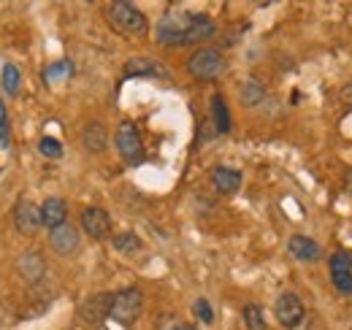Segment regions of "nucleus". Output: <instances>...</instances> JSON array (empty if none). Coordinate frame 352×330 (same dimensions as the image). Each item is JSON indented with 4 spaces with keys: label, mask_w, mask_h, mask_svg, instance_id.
<instances>
[{
    "label": "nucleus",
    "mask_w": 352,
    "mask_h": 330,
    "mask_svg": "<svg viewBox=\"0 0 352 330\" xmlns=\"http://www.w3.org/2000/svg\"><path fill=\"white\" fill-rule=\"evenodd\" d=\"M217 36V22L201 11H166L155 28V41L160 46H190L212 41Z\"/></svg>",
    "instance_id": "f257e3e1"
},
{
    "label": "nucleus",
    "mask_w": 352,
    "mask_h": 330,
    "mask_svg": "<svg viewBox=\"0 0 352 330\" xmlns=\"http://www.w3.org/2000/svg\"><path fill=\"white\" fill-rule=\"evenodd\" d=\"M106 19L111 22L114 30L128 33V36H144L146 28H149L146 16H144L133 3H125V0L109 3V6H106Z\"/></svg>",
    "instance_id": "f03ea898"
},
{
    "label": "nucleus",
    "mask_w": 352,
    "mask_h": 330,
    "mask_svg": "<svg viewBox=\"0 0 352 330\" xmlns=\"http://www.w3.org/2000/svg\"><path fill=\"white\" fill-rule=\"evenodd\" d=\"M187 71L198 82H212V79H217L225 71V57H222L220 49H214V46H201L187 60Z\"/></svg>",
    "instance_id": "7ed1b4c3"
},
{
    "label": "nucleus",
    "mask_w": 352,
    "mask_h": 330,
    "mask_svg": "<svg viewBox=\"0 0 352 330\" xmlns=\"http://www.w3.org/2000/svg\"><path fill=\"white\" fill-rule=\"evenodd\" d=\"M141 309H144V292L138 287H125V289H120V292H114L109 317H111L114 322L131 328L133 322L141 317Z\"/></svg>",
    "instance_id": "20e7f679"
},
{
    "label": "nucleus",
    "mask_w": 352,
    "mask_h": 330,
    "mask_svg": "<svg viewBox=\"0 0 352 330\" xmlns=\"http://www.w3.org/2000/svg\"><path fill=\"white\" fill-rule=\"evenodd\" d=\"M114 144H117L120 157H122L128 165H138L141 160H144V144H141V133H138V127H135L131 120L120 122L117 133H114Z\"/></svg>",
    "instance_id": "39448f33"
},
{
    "label": "nucleus",
    "mask_w": 352,
    "mask_h": 330,
    "mask_svg": "<svg viewBox=\"0 0 352 330\" xmlns=\"http://www.w3.org/2000/svg\"><path fill=\"white\" fill-rule=\"evenodd\" d=\"M274 314H276V322L282 328L296 330L304 325V317H307V309H304V300L296 295V292H282L274 303Z\"/></svg>",
    "instance_id": "423d86ee"
},
{
    "label": "nucleus",
    "mask_w": 352,
    "mask_h": 330,
    "mask_svg": "<svg viewBox=\"0 0 352 330\" xmlns=\"http://www.w3.org/2000/svg\"><path fill=\"white\" fill-rule=\"evenodd\" d=\"M125 79H171L168 68L152 57H131L125 63Z\"/></svg>",
    "instance_id": "0eeeda50"
},
{
    "label": "nucleus",
    "mask_w": 352,
    "mask_h": 330,
    "mask_svg": "<svg viewBox=\"0 0 352 330\" xmlns=\"http://www.w3.org/2000/svg\"><path fill=\"white\" fill-rule=\"evenodd\" d=\"M82 230L87 236H92L95 241L109 239V233H111V217H109V211L100 206H87L82 211Z\"/></svg>",
    "instance_id": "6e6552de"
},
{
    "label": "nucleus",
    "mask_w": 352,
    "mask_h": 330,
    "mask_svg": "<svg viewBox=\"0 0 352 330\" xmlns=\"http://www.w3.org/2000/svg\"><path fill=\"white\" fill-rule=\"evenodd\" d=\"M14 228L19 233H25V236L36 233L41 228V208L36 206L33 201H28V198H19L16 206H14Z\"/></svg>",
    "instance_id": "1a4fd4ad"
},
{
    "label": "nucleus",
    "mask_w": 352,
    "mask_h": 330,
    "mask_svg": "<svg viewBox=\"0 0 352 330\" xmlns=\"http://www.w3.org/2000/svg\"><path fill=\"white\" fill-rule=\"evenodd\" d=\"M49 244H52V249H54L57 254L68 257V254H74V252L79 249V230L65 222V225L49 230Z\"/></svg>",
    "instance_id": "9d476101"
},
{
    "label": "nucleus",
    "mask_w": 352,
    "mask_h": 330,
    "mask_svg": "<svg viewBox=\"0 0 352 330\" xmlns=\"http://www.w3.org/2000/svg\"><path fill=\"white\" fill-rule=\"evenodd\" d=\"M16 271L22 274V279H25V282L36 285V282H41V276L46 274L44 257H41L36 249H28V252H25V254L16 260Z\"/></svg>",
    "instance_id": "9b49d317"
},
{
    "label": "nucleus",
    "mask_w": 352,
    "mask_h": 330,
    "mask_svg": "<svg viewBox=\"0 0 352 330\" xmlns=\"http://www.w3.org/2000/svg\"><path fill=\"white\" fill-rule=\"evenodd\" d=\"M111 300H114V295H111V292L92 295L87 303L82 306V317H85V322L95 325V322L106 320V317H109V311H111Z\"/></svg>",
    "instance_id": "f8f14e48"
},
{
    "label": "nucleus",
    "mask_w": 352,
    "mask_h": 330,
    "mask_svg": "<svg viewBox=\"0 0 352 330\" xmlns=\"http://www.w3.org/2000/svg\"><path fill=\"white\" fill-rule=\"evenodd\" d=\"M65 217H68V204L63 198H46L41 204V225L49 230L65 225Z\"/></svg>",
    "instance_id": "ddd939ff"
},
{
    "label": "nucleus",
    "mask_w": 352,
    "mask_h": 330,
    "mask_svg": "<svg viewBox=\"0 0 352 330\" xmlns=\"http://www.w3.org/2000/svg\"><path fill=\"white\" fill-rule=\"evenodd\" d=\"M212 184L217 187V192H222V195H233L241 187V170H233L228 165H217L212 170Z\"/></svg>",
    "instance_id": "4468645a"
},
{
    "label": "nucleus",
    "mask_w": 352,
    "mask_h": 330,
    "mask_svg": "<svg viewBox=\"0 0 352 330\" xmlns=\"http://www.w3.org/2000/svg\"><path fill=\"white\" fill-rule=\"evenodd\" d=\"M287 249H290V254H293L296 260H301V263H314V260H320V254H322L320 244H317L314 239H309V236H293V239L287 241Z\"/></svg>",
    "instance_id": "2eb2a0df"
},
{
    "label": "nucleus",
    "mask_w": 352,
    "mask_h": 330,
    "mask_svg": "<svg viewBox=\"0 0 352 330\" xmlns=\"http://www.w3.org/2000/svg\"><path fill=\"white\" fill-rule=\"evenodd\" d=\"M82 144H85V149L92 152V155L106 152V146H109L106 127H103L100 122H89L87 127H85V133H82Z\"/></svg>",
    "instance_id": "dca6fc26"
},
{
    "label": "nucleus",
    "mask_w": 352,
    "mask_h": 330,
    "mask_svg": "<svg viewBox=\"0 0 352 330\" xmlns=\"http://www.w3.org/2000/svg\"><path fill=\"white\" fill-rule=\"evenodd\" d=\"M209 111H212L214 130H217L220 135L230 133V111H228V103H225V98H222L220 92H217V95H212V100H209Z\"/></svg>",
    "instance_id": "f3484780"
},
{
    "label": "nucleus",
    "mask_w": 352,
    "mask_h": 330,
    "mask_svg": "<svg viewBox=\"0 0 352 330\" xmlns=\"http://www.w3.org/2000/svg\"><path fill=\"white\" fill-rule=\"evenodd\" d=\"M111 247L117 249V252H122V254H135V252H141V239L131 233V230H125V233H117L114 239H111Z\"/></svg>",
    "instance_id": "a211bd4d"
},
{
    "label": "nucleus",
    "mask_w": 352,
    "mask_h": 330,
    "mask_svg": "<svg viewBox=\"0 0 352 330\" xmlns=\"http://www.w3.org/2000/svg\"><path fill=\"white\" fill-rule=\"evenodd\" d=\"M0 84H3V89H6L8 95H16V92H19L22 76H19V68H16L14 63H6V65H3V71H0Z\"/></svg>",
    "instance_id": "6ab92c4d"
},
{
    "label": "nucleus",
    "mask_w": 352,
    "mask_h": 330,
    "mask_svg": "<svg viewBox=\"0 0 352 330\" xmlns=\"http://www.w3.org/2000/svg\"><path fill=\"white\" fill-rule=\"evenodd\" d=\"M265 100V89L261 82H255V79H247V84L241 87V103L244 106H258V103H263Z\"/></svg>",
    "instance_id": "aec40b11"
},
{
    "label": "nucleus",
    "mask_w": 352,
    "mask_h": 330,
    "mask_svg": "<svg viewBox=\"0 0 352 330\" xmlns=\"http://www.w3.org/2000/svg\"><path fill=\"white\" fill-rule=\"evenodd\" d=\"M74 74V63L71 60H60V63H52L49 68L44 71V79L46 84H54V82H63Z\"/></svg>",
    "instance_id": "412c9836"
},
{
    "label": "nucleus",
    "mask_w": 352,
    "mask_h": 330,
    "mask_svg": "<svg viewBox=\"0 0 352 330\" xmlns=\"http://www.w3.org/2000/svg\"><path fill=\"white\" fill-rule=\"evenodd\" d=\"M241 317H244L247 330H265L263 309H261L258 303H247V306H244V311H241Z\"/></svg>",
    "instance_id": "4be33fe9"
},
{
    "label": "nucleus",
    "mask_w": 352,
    "mask_h": 330,
    "mask_svg": "<svg viewBox=\"0 0 352 330\" xmlns=\"http://www.w3.org/2000/svg\"><path fill=\"white\" fill-rule=\"evenodd\" d=\"M192 314H195V320L204 322V325H212V322H214V309H212V303H209L206 298H195V300H192Z\"/></svg>",
    "instance_id": "5701e85b"
},
{
    "label": "nucleus",
    "mask_w": 352,
    "mask_h": 330,
    "mask_svg": "<svg viewBox=\"0 0 352 330\" xmlns=\"http://www.w3.org/2000/svg\"><path fill=\"white\" fill-rule=\"evenodd\" d=\"M38 152L49 157V160H57V157H63V144L57 141V138H52V135H44L41 141H38Z\"/></svg>",
    "instance_id": "b1692460"
},
{
    "label": "nucleus",
    "mask_w": 352,
    "mask_h": 330,
    "mask_svg": "<svg viewBox=\"0 0 352 330\" xmlns=\"http://www.w3.org/2000/svg\"><path fill=\"white\" fill-rule=\"evenodd\" d=\"M328 268H331V274L352 271V254H350V252H336V254H331V260H328Z\"/></svg>",
    "instance_id": "393cba45"
},
{
    "label": "nucleus",
    "mask_w": 352,
    "mask_h": 330,
    "mask_svg": "<svg viewBox=\"0 0 352 330\" xmlns=\"http://www.w3.org/2000/svg\"><path fill=\"white\" fill-rule=\"evenodd\" d=\"M331 282L339 295H352V271H342V274H331Z\"/></svg>",
    "instance_id": "a878e982"
},
{
    "label": "nucleus",
    "mask_w": 352,
    "mask_h": 330,
    "mask_svg": "<svg viewBox=\"0 0 352 330\" xmlns=\"http://www.w3.org/2000/svg\"><path fill=\"white\" fill-rule=\"evenodd\" d=\"M0 146H3V149L11 146V124H8V114H6L3 100H0Z\"/></svg>",
    "instance_id": "bb28decb"
},
{
    "label": "nucleus",
    "mask_w": 352,
    "mask_h": 330,
    "mask_svg": "<svg viewBox=\"0 0 352 330\" xmlns=\"http://www.w3.org/2000/svg\"><path fill=\"white\" fill-rule=\"evenodd\" d=\"M160 330H190V325H184V322H179L174 314H168L163 322H160Z\"/></svg>",
    "instance_id": "cd10ccee"
},
{
    "label": "nucleus",
    "mask_w": 352,
    "mask_h": 330,
    "mask_svg": "<svg viewBox=\"0 0 352 330\" xmlns=\"http://www.w3.org/2000/svg\"><path fill=\"white\" fill-rule=\"evenodd\" d=\"M342 98H344V100H350V103H352V84H347V87L342 89Z\"/></svg>",
    "instance_id": "c85d7f7f"
},
{
    "label": "nucleus",
    "mask_w": 352,
    "mask_h": 330,
    "mask_svg": "<svg viewBox=\"0 0 352 330\" xmlns=\"http://www.w3.org/2000/svg\"><path fill=\"white\" fill-rule=\"evenodd\" d=\"M347 192H352V170L347 173Z\"/></svg>",
    "instance_id": "c756f323"
},
{
    "label": "nucleus",
    "mask_w": 352,
    "mask_h": 330,
    "mask_svg": "<svg viewBox=\"0 0 352 330\" xmlns=\"http://www.w3.org/2000/svg\"><path fill=\"white\" fill-rule=\"evenodd\" d=\"M190 330H195V328H192V325H190Z\"/></svg>",
    "instance_id": "7c9ffc66"
}]
</instances>
